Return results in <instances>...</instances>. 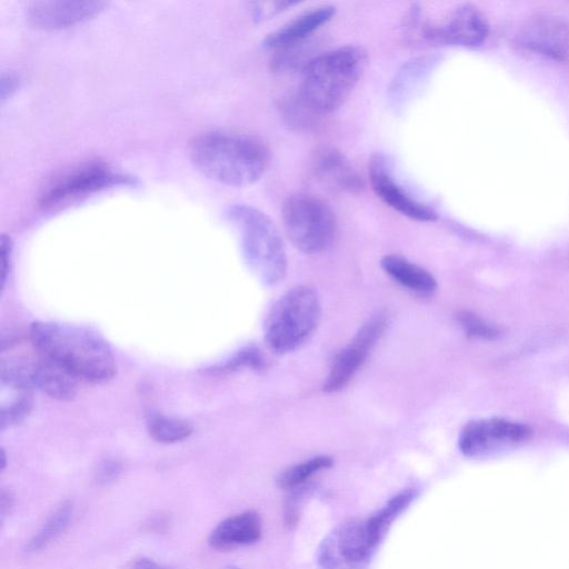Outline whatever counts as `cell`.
<instances>
[{"instance_id":"obj_23","label":"cell","mask_w":569,"mask_h":569,"mask_svg":"<svg viewBox=\"0 0 569 569\" xmlns=\"http://www.w3.org/2000/svg\"><path fill=\"white\" fill-rule=\"evenodd\" d=\"M147 425L150 436L162 443L184 440L192 432V427L188 421L160 413L150 416Z\"/></svg>"},{"instance_id":"obj_11","label":"cell","mask_w":569,"mask_h":569,"mask_svg":"<svg viewBox=\"0 0 569 569\" xmlns=\"http://www.w3.org/2000/svg\"><path fill=\"white\" fill-rule=\"evenodd\" d=\"M386 328L383 317H376L366 322L351 342L333 359L323 391L337 392L345 388L381 337Z\"/></svg>"},{"instance_id":"obj_24","label":"cell","mask_w":569,"mask_h":569,"mask_svg":"<svg viewBox=\"0 0 569 569\" xmlns=\"http://www.w3.org/2000/svg\"><path fill=\"white\" fill-rule=\"evenodd\" d=\"M457 318L469 337L492 340L499 335V331L493 326L470 311H461Z\"/></svg>"},{"instance_id":"obj_32","label":"cell","mask_w":569,"mask_h":569,"mask_svg":"<svg viewBox=\"0 0 569 569\" xmlns=\"http://www.w3.org/2000/svg\"><path fill=\"white\" fill-rule=\"evenodd\" d=\"M6 467V456H4V451L2 450L1 451V469H4Z\"/></svg>"},{"instance_id":"obj_19","label":"cell","mask_w":569,"mask_h":569,"mask_svg":"<svg viewBox=\"0 0 569 569\" xmlns=\"http://www.w3.org/2000/svg\"><path fill=\"white\" fill-rule=\"evenodd\" d=\"M380 264L386 273L411 291L430 295L437 288V281L430 272L403 257L388 254L381 259Z\"/></svg>"},{"instance_id":"obj_25","label":"cell","mask_w":569,"mask_h":569,"mask_svg":"<svg viewBox=\"0 0 569 569\" xmlns=\"http://www.w3.org/2000/svg\"><path fill=\"white\" fill-rule=\"evenodd\" d=\"M264 365L263 358L259 350L254 348H248L238 353L232 360L227 363L228 369L238 367H250L253 369H262Z\"/></svg>"},{"instance_id":"obj_29","label":"cell","mask_w":569,"mask_h":569,"mask_svg":"<svg viewBox=\"0 0 569 569\" xmlns=\"http://www.w3.org/2000/svg\"><path fill=\"white\" fill-rule=\"evenodd\" d=\"M14 505V496L11 490L2 488L0 493V517L1 521L10 513Z\"/></svg>"},{"instance_id":"obj_14","label":"cell","mask_w":569,"mask_h":569,"mask_svg":"<svg viewBox=\"0 0 569 569\" xmlns=\"http://www.w3.org/2000/svg\"><path fill=\"white\" fill-rule=\"evenodd\" d=\"M106 6L103 1H32L27 7V17L38 28L61 29L91 19Z\"/></svg>"},{"instance_id":"obj_21","label":"cell","mask_w":569,"mask_h":569,"mask_svg":"<svg viewBox=\"0 0 569 569\" xmlns=\"http://www.w3.org/2000/svg\"><path fill=\"white\" fill-rule=\"evenodd\" d=\"M73 515V506L70 501H63L48 516L41 527L26 542V552H37L46 548L52 540L59 537L69 526Z\"/></svg>"},{"instance_id":"obj_30","label":"cell","mask_w":569,"mask_h":569,"mask_svg":"<svg viewBox=\"0 0 569 569\" xmlns=\"http://www.w3.org/2000/svg\"><path fill=\"white\" fill-rule=\"evenodd\" d=\"M131 569H170L161 563L146 557L136 559Z\"/></svg>"},{"instance_id":"obj_28","label":"cell","mask_w":569,"mask_h":569,"mask_svg":"<svg viewBox=\"0 0 569 569\" xmlns=\"http://www.w3.org/2000/svg\"><path fill=\"white\" fill-rule=\"evenodd\" d=\"M12 243L7 236L1 237V282L4 286L8 272L10 270Z\"/></svg>"},{"instance_id":"obj_33","label":"cell","mask_w":569,"mask_h":569,"mask_svg":"<svg viewBox=\"0 0 569 569\" xmlns=\"http://www.w3.org/2000/svg\"><path fill=\"white\" fill-rule=\"evenodd\" d=\"M226 569H241V568L236 567V566H228Z\"/></svg>"},{"instance_id":"obj_7","label":"cell","mask_w":569,"mask_h":569,"mask_svg":"<svg viewBox=\"0 0 569 569\" xmlns=\"http://www.w3.org/2000/svg\"><path fill=\"white\" fill-rule=\"evenodd\" d=\"M284 232L300 251L315 254L331 247L337 233V219L331 207L309 193L289 196L281 209Z\"/></svg>"},{"instance_id":"obj_13","label":"cell","mask_w":569,"mask_h":569,"mask_svg":"<svg viewBox=\"0 0 569 569\" xmlns=\"http://www.w3.org/2000/svg\"><path fill=\"white\" fill-rule=\"evenodd\" d=\"M369 181L376 196L395 211L418 221L437 219V212L432 208L413 199L393 180L380 156L370 161Z\"/></svg>"},{"instance_id":"obj_27","label":"cell","mask_w":569,"mask_h":569,"mask_svg":"<svg viewBox=\"0 0 569 569\" xmlns=\"http://www.w3.org/2000/svg\"><path fill=\"white\" fill-rule=\"evenodd\" d=\"M120 471L121 467L117 461H106L97 471V480L100 483H109L119 477Z\"/></svg>"},{"instance_id":"obj_8","label":"cell","mask_w":569,"mask_h":569,"mask_svg":"<svg viewBox=\"0 0 569 569\" xmlns=\"http://www.w3.org/2000/svg\"><path fill=\"white\" fill-rule=\"evenodd\" d=\"M407 27L411 34L423 41L465 48L480 46L489 32L485 14L471 3L456 7L438 23L423 20L417 11L408 19Z\"/></svg>"},{"instance_id":"obj_5","label":"cell","mask_w":569,"mask_h":569,"mask_svg":"<svg viewBox=\"0 0 569 569\" xmlns=\"http://www.w3.org/2000/svg\"><path fill=\"white\" fill-rule=\"evenodd\" d=\"M321 306L316 290L297 286L282 295L264 321V340L270 350L282 355L301 346L316 330Z\"/></svg>"},{"instance_id":"obj_4","label":"cell","mask_w":569,"mask_h":569,"mask_svg":"<svg viewBox=\"0 0 569 569\" xmlns=\"http://www.w3.org/2000/svg\"><path fill=\"white\" fill-rule=\"evenodd\" d=\"M226 214L240 236L251 269L268 284L281 282L287 273V256L272 220L259 209L242 203L228 207Z\"/></svg>"},{"instance_id":"obj_17","label":"cell","mask_w":569,"mask_h":569,"mask_svg":"<svg viewBox=\"0 0 569 569\" xmlns=\"http://www.w3.org/2000/svg\"><path fill=\"white\" fill-rule=\"evenodd\" d=\"M335 11L332 6H322L306 11L269 33L263 40V47L282 50L298 46L331 20Z\"/></svg>"},{"instance_id":"obj_3","label":"cell","mask_w":569,"mask_h":569,"mask_svg":"<svg viewBox=\"0 0 569 569\" xmlns=\"http://www.w3.org/2000/svg\"><path fill=\"white\" fill-rule=\"evenodd\" d=\"M367 66L366 51L343 46L307 61L298 92L301 103L318 119L336 111L350 96Z\"/></svg>"},{"instance_id":"obj_26","label":"cell","mask_w":569,"mask_h":569,"mask_svg":"<svg viewBox=\"0 0 569 569\" xmlns=\"http://www.w3.org/2000/svg\"><path fill=\"white\" fill-rule=\"evenodd\" d=\"M297 1H271V2H254L252 4V12L256 18H262L278 13L287 8L297 4Z\"/></svg>"},{"instance_id":"obj_31","label":"cell","mask_w":569,"mask_h":569,"mask_svg":"<svg viewBox=\"0 0 569 569\" xmlns=\"http://www.w3.org/2000/svg\"><path fill=\"white\" fill-rule=\"evenodd\" d=\"M17 87V79L11 74L3 76L1 80V97L2 100L6 99L7 96H10L12 91H14Z\"/></svg>"},{"instance_id":"obj_1","label":"cell","mask_w":569,"mask_h":569,"mask_svg":"<svg viewBox=\"0 0 569 569\" xmlns=\"http://www.w3.org/2000/svg\"><path fill=\"white\" fill-rule=\"evenodd\" d=\"M29 339L34 350L76 375L81 382L102 383L116 372V361L108 342L84 327L37 321Z\"/></svg>"},{"instance_id":"obj_12","label":"cell","mask_w":569,"mask_h":569,"mask_svg":"<svg viewBox=\"0 0 569 569\" xmlns=\"http://www.w3.org/2000/svg\"><path fill=\"white\" fill-rule=\"evenodd\" d=\"M531 435L528 426L491 418L468 422L459 437V449L467 457H477L499 445L527 440Z\"/></svg>"},{"instance_id":"obj_16","label":"cell","mask_w":569,"mask_h":569,"mask_svg":"<svg viewBox=\"0 0 569 569\" xmlns=\"http://www.w3.org/2000/svg\"><path fill=\"white\" fill-rule=\"evenodd\" d=\"M262 532V523L256 511L248 510L220 521L210 532L209 546L219 551H229L257 542Z\"/></svg>"},{"instance_id":"obj_6","label":"cell","mask_w":569,"mask_h":569,"mask_svg":"<svg viewBox=\"0 0 569 569\" xmlns=\"http://www.w3.org/2000/svg\"><path fill=\"white\" fill-rule=\"evenodd\" d=\"M388 529L376 512L339 525L320 543L316 568L367 569Z\"/></svg>"},{"instance_id":"obj_10","label":"cell","mask_w":569,"mask_h":569,"mask_svg":"<svg viewBox=\"0 0 569 569\" xmlns=\"http://www.w3.org/2000/svg\"><path fill=\"white\" fill-rule=\"evenodd\" d=\"M516 42L527 51L566 61L569 59V22L550 14L533 16L519 28Z\"/></svg>"},{"instance_id":"obj_9","label":"cell","mask_w":569,"mask_h":569,"mask_svg":"<svg viewBox=\"0 0 569 569\" xmlns=\"http://www.w3.org/2000/svg\"><path fill=\"white\" fill-rule=\"evenodd\" d=\"M127 180L103 162H84L53 178L42 189L39 203L43 207H53L114 184L126 183Z\"/></svg>"},{"instance_id":"obj_15","label":"cell","mask_w":569,"mask_h":569,"mask_svg":"<svg viewBox=\"0 0 569 569\" xmlns=\"http://www.w3.org/2000/svg\"><path fill=\"white\" fill-rule=\"evenodd\" d=\"M311 170L326 188L349 194L363 189V180L350 161L332 147H321L311 157Z\"/></svg>"},{"instance_id":"obj_20","label":"cell","mask_w":569,"mask_h":569,"mask_svg":"<svg viewBox=\"0 0 569 569\" xmlns=\"http://www.w3.org/2000/svg\"><path fill=\"white\" fill-rule=\"evenodd\" d=\"M0 405L1 429L21 422L32 408V389L30 387L1 383Z\"/></svg>"},{"instance_id":"obj_22","label":"cell","mask_w":569,"mask_h":569,"mask_svg":"<svg viewBox=\"0 0 569 569\" xmlns=\"http://www.w3.org/2000/svg\"><path fill=\"white\" fill-rule=\"evenodd\" d=\"M331 457L318 456L283 470L277 478V485L284 490L300 488L307 480L321 470L332 466Z\"/></svg>"},{"instance_id":"obj_2","label":"cell","mask_w":569,"mask_h":569,"mask_svg":"<svg viewBox=\"0 0 569 569\" xmlns=\"http://www.w3.org/2000/svg\"><path fill=\"white\" fill-rule=\"evenodd\" d=\"M191 162L219 183L244 187L258 181L269 163V151L258 138L230 131H208L192 139Z\"/></svg>"},{"instance_id":"obj_18","label":"cell","mask_w":569,"mask_h":569,"mask_svg":"<svg viewBox=\"0 0 569 569\" xmlns=\"http://www.w3.org/2000/svg\"><path fill=\"white\" fill-rule=\"evenodd\" d=\"M33 385L49 397L70 400L78 391L81 380L57 361L36 351Z\"/></svg>"}]
</instances>
